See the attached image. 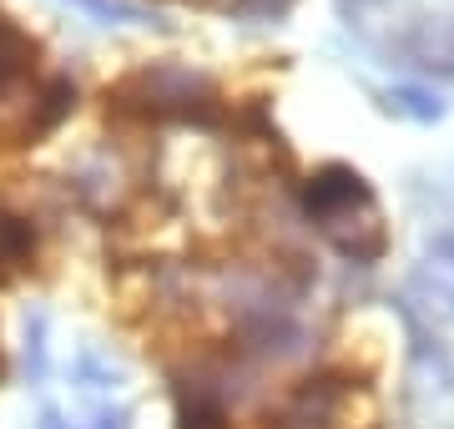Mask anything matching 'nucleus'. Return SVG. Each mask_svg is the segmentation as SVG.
I'll return each mask as SVG.
<instances>
[{
  "label": "nucleus",
  "mask_w": 454,
  "mask_h": 429,
  "mask_svg": "<svg viewBox=\"0 0 454 429\" xmlns=\"http://www.w3.org/2000/svg\"><path fill=\"white\" fill-rule=\"evenodd\" d=\"M303 207H309L313 222H339V217H348L354 207H364L369 213L373 207V192H369V182L358 177L354 167H324V172H313V182L303 187Z\"/></svg>",
  "instance_id": "f257e3e1"
},
{
  "label": "nucleus",
  "mask_w": 454,
  "mask_h": 429,
  "mask_svg": "<svg viewBox=\"0 0 454 429\" xmlns=\"http://www.w3.org/2000/svg\"><path fill=\"white\" fill-rule=\"evenodd\" d=\"M121 91H131L137 101H146V112H192L197 101L212 97V86L197 76V71H182V66H152V71H137Z\"/></svg>",
  "instance_id": "f03ea898"
},
{
  "label": "nucleus",
  "mask_w": 454,
  "mask_h": 429,
  "mask_svg": "<svg viewBox=\"0 0 454 429\" xmlns=\"http://www.w3.org/2000/svg\"><path fill=\"white\" fill-rule=\"evenodd\" d=\"M409 61L434 76H454V16H419L404 35Z\"/></svg>",
  "instance_id": "7ed1b4c3"
},
{
  "label": "nucleus",
  "mask_w": 454,
  "mask_h": 429,
  "mask_svg": "<svg viewBox=\"0 0 454 429\" xmlns=\"http://www.w3.org/2000/svg\"><path fill=\"white\" fill-rule=\"evenodd\" d=\"M31 253H35L31 222H20V217L0 213V278H11L16 268H26V263H31Z\"/></svg>",
  "instance_id": "20e7f679"
},
{
  "label": "nucleus",
  "mask_w": 454,
  "mask_h": 429,
  "mask_svg": "<svg viewBox=\"0 0 454 429\" xmlns=\"http://www.w3.org/2000/svg\"><path fill=\"white\" fill-rule=\"evenodd\" d=\"M26 61H31V41L11 26V20L0 16V86H11L26 71Z\"/></svg>",
  "instance_id": "39448f33"
},
{
  "label": "nucleus",
  "mask_w": 454,
  "mask_h": 429,
  "mask_svg": "<svg viewBox=\"0 0 454 429\" xmlns=\"http://www.w3.org/2000/svg\"><path fill=\"white\" fill-rule=\"evenodd\" d=\"M71 5H82L86 16L106 20V26H112V20H121V26H146V20H152L137 0H71Z\"/></svg>",
  "instance_id": "423d86ee"
},
{
  "label": "nucleus",
  "mask_w": 454,
  "mask_h": 429,
  "mask_svg": "<svg viewBox=\"0 0 454 429\" xmlns=\"http://www.w3.org/2000/svg\"><path fill=\"white\" fill-rule=\"evenodd\" d=\"M41 101H46V106H41V116H35L31 132H51V127H56V121L71 112V106H76V86H71V82H51Z\"/></svg>",
  "instance_id": "0eeeda50"
},
{
  "label": "nucleus",
  "mask_w": 454,
  "mask_h": 429,
  "mask_svg": "<svg viewBox=\"0 0 454 429\" xmlns=\"http://www.w3.org/2000/svg\"><path fill=\"white\" fill-rule=\"evenodd\" d=\"M389 101L399 106V112L419 116V121H439V116H444V106H439V101H429L424 91H414V86H399V91H389Z\"/></svg>",
  "instance_id": "6e6552de"
},
{
  "label": "nucleus",
  "mask_w": 454,
  "mask_h": 429,
  "mask_svg": "<svg viewBox=\"0 0 454 429\" xmlns=\"http://www.w3.org/2000/svg\"><path fill=\"white\" fill-rule=\"evenodd\" d=\"M97 429H127V410H116V414H101V425Z\"/></svg>",
  "instance_id": "1a4fd4ad"
},
{
  "label": "nucleus",
  "mask_w": 454,
  "mask_h": 429,
  "mask_svg": "<svg viewBox=\"0 0 454 429\" xmlns=\"http://www.w3.org/2000/svg\"><path fill=\"white\" fill-rule=\"evenodd\" d=\"M35 429H66V425H61V414H56V410H46V414H41V425H35Z\"/></svg>",
  "instance_id": "9d476101"
},
{
  "label": "nucleus",
  "mask_w": 454,
  "mask_h": 429,
  "mask_svg": "<svg viewBox=\"0 0 454 429\" xmlns=\"http://www.w3.org/2000/svg\"><path fill=\"white\" fill-rule=\"evenodd\" d=\"M354 5H379V0H354Z\"/></svg>",
  "instance_id": "9b49d317"
}]
</instances>
